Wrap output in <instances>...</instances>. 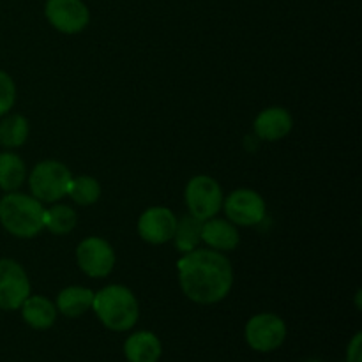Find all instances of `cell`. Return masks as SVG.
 I'll return each instance as SVG.
<instances>
[{"instance_id":"cell-1","label":"cell","mask_w":362,"mask_h":362,"mask_svg":"<svg viewBox=\"0 0 362 362\" xmlns=\"http://www.w3.org/2000/svg\"><path fill=\"white\" fill-rule=\"evenodd\" d=\"M177 269L180 288L197 304H216L232 290V264L216 250L189 251L177 262Z\"/></svg>"},{"instance_id":"cell-2","label":"cell","mask_w":362,"mask_h":362,"mask_svg":"<svg viewBox=\"0 0 362 362\" xmlns=\"http://www.w3.org/2000/svg\"><path fill=\"white\" fill-rule=\"evenodd\" d=\"M92 310L106 329L115 332L133 329L140 317L136 297L122 285H110L99 290L94 296Z\"/></svg>"},{"instance_id":"cell-3","label":"cell","mask_w":362,"mask_h":362,"mask_svg":"<svg viewBox=\"0 0 362 362\" xmlns=\"http://www.w3.org/2000/svg\"><path fill=\"white\" fill-rule=\"evenodd\" d=\"M0 223L14 237L30 239L45 228V207L37 198L11 191L0 200Z\"/></svg>"},{"instance_id":"cell-4","label":"cell","mask_w":362,"mask_h":362,"mask_svg":"<svg viewBox=\"0 0 362 362\" xmlns=\"http://www.w3.org/2000/svg\"><path fill=\"white\" fill-rule=\"evenodd\" d=\"M73 175L66 165L59 161H42L32 170L30 189L39 202H57L66 197Z\"/></svg>"},{"instance_id":"cell-5","label":"cell","mask_w":362,"mask_h":362,"mask_svg":"<svg viewBox=\"0 0 362 362\" xmlns=\"http://www.w3.org/2000/svg\"><path fill=\"white\" fill-rule=\"evenodd\" d=\"M244 338L255 352L269 354L278 350L286 339V325L274 313H260L250 318L244 329Z\"/></svg>"},{"instance_id":"cell-6","label":"cell","mask_w":362,"mask_h":362,"mask_svg":"<svg viewBox=\"0 0 362 362\" xmlns=\"http://www.w3.org/2000/svg\"><path fill=\"white\" fill-rule=\"evenodd\" d=\"M186 202L194 218L211 219L223 205V189L212 177L198 175L187 182Z\"/></svg>"},{"instance_id":"cell-7","label":"cell","mask_w":362,"mask_h":362,"mask_svg":"<svg viewBox=\"0 0 362 362\" xmlns=\"http://www.w3.org/2000/svg\"><path fill=\"white\" fill-rule=\"evenodd\" d=\"M28 296L30 283L23 267L11 258H0V310H20Z\"/></svg>"},{"instance_id":"cell-8","label":"cell","mask_w":362,"mask_h":362,"mask_svg":"<svg viewBox=\"0 0 362 362\" xmlns=\"http://www.w3.org/2000/svg\"><path fill=\"white\" fill-rule=\"evenodd\" d=\"M76 260L81 271L90 278H105L115 265L113 247L101 237H88L81 240L76 250Z\"/></svg>"},{"instance_id":"cell-9","label":"cell","mask_w":362,"mask_h":362,"mask_svg":"<svg viewBox=\"0 0 362 362\" xmlns=\"http://www.w3.org/2000/svg\"><path fill=\"white\" fill-rule=\"evenodd\" d=\"M45 14L49 23L64 34H78L90 20L88 7L81 0H48Z\"/></svg>"},{"instance_id":"cell-10","label":"cell","mask_w":362,"mask_h":362,"mask_svg":"<svg viewBox=\"0 0 362 362\" xmlns=\"http://www.w3.org/2000/svg\"><path fill=\"white\" fill-rule=\"evenodd\" d=\"M225 212L228 219L240 226H253L264 219L265 202L257 191L237 189L226 198Z\"/></svg>"},{"instance_id":"cell-11","label":"cell","mask_w":362,"mask_h":362,"mask_svg":"<svg viewBox=\"0 0 362 362\" xmlns=\"http://www.w3.org/2000/svg\"><path fill=\"white\" fill-rule=\"evenodd\" d=\"M177 218L170 209L151 207L140 216L138 232L144 240L151 244H165L173 239Z\"/></svg>"},{"instance_id":"cell-12","label":"cell","mask_w":362,"mask_h":362,"mask_svg":"<svg viewBox=\"0 0 362 362\" xmlns=\"http://www.w3.org/2000/svg\"><path fill=\"white\" fill-rule=\"evenodd\" d=\"M292 115L285 108L272 106L264 110L255 120V133L258 138L267 141H278L292 131Z\"/></svg>"},{"instance_id":"cell-13","label":"cell","mask_w":362,"mask_h":362,"mask_svg":"<svg viewBox=\"0 0 362 362\" xmlns=\"http://www.w3.org/2000/svg\"><path fill=\"white\" fill-rule=\"evenodd\" d=\"M161 354L163 345L154 332L138 331L124 343V356L129 362H158Z\"/></svg>"},{"instance_id":"cell-14","label":"cell","mask_w":362,"mask_h":362,"mask_svg":"<svg viewBox=\"0 0 362 362\" xmlns=\"http://www.w3.org/2000/svg\"><path fill=\"white\" fill-rule=\"evenodd\" d=\"M202 240L216 251H232L239 246V232L235 225L225 219H207L202 226Z\"/></svg>"},{"instance_id":"cell-15","label":"cell","mask_w":362,"mask_h":362,"mask_svg":"<svg viewBox=\"0 0 362 362\" xmlns=\"http://www.w3.org/2000/svg\"><path fill=\"white\" fill-rule=\"evenodd\" d=\"M21 317L30 325L32 329L45 331L49 329L57 320V308L53 306L52 300L42 296H28L20 306Z\"/></svg>"},{"instance_id":"cell-16","label":"cell","mask_w":362,"mask_h":362,"mask_svg":"<svg viewBox=\"0 0 362 362\" xmlns=\"http://www.w3.org/2000/svg\"><path fill=\"white\" fill-rule=\"evenodd\" d=\"M94 303V292L85 286H67L57 297V310L69 318H78L87 313Z\"/></svg>"},{"instance_id":"cell-17","label":"cell","mask_w":362,"mask_h":362,"mask_svg":"<svg viewBox=\"0 0 362 362\" xmlns=\"http://www.w3.org/2000/svg\"><path fill=\"white\" fill-rule=\"evenodd\" d=\"M202 226H204V221L194 218L193 214L184 216L180 221H177L175 233H173L177 250L182 251L184 255L197 250V246L202 240Z\"/></svg>"},{"instance_id":"cell-18","label":"cell","mask_w":362,"mask_h":362,"mask_svg":"<svg viewBox=\"0 0 362 362\" xmlns=\"http://www.w3.org/2000/svg\"><path fill=\"white\" fill-rule=\"evenodd\" d=\"M25 180V163L13 152L0 154V189L16 191Z\"/></svg>"},{"instance_id":"cell-19","label":"cell","mask_w":362,"mask_h":362,"mask_svg":"<svg viewBox=\"0 0 362 362\" xmlns=\"http://www.w3.org/2000/svg\"><path fill=\"white\" fill-rule=\"evenodd\" d=\"M28 120L23 115H9L0 122V144L7 148L20 147L27 141Z\"/></svg>"},{"instance_id":"cell-20","label":"cell","mask_w":362,"mask_h":362,"mask_svg":"<svg viewBox=\"0 0 362 362\" xmlns=\"http://www.w3.org/2000/svg\"><path fill=\"white\" fill-rule=\"evenodd\" d=\"M76 212L69 205H53L45 209V228L55 235H66L76 226Z\"/></svg>"},{"instance_id":"cell-21","label":"cell","mask_w":362,"mask_h":362,"mask_svg":"<svg viewBox=\"0 0 362 362\" xmlns=\"http://www.w3.org/2000/svg\"><path fill=\"white\" fill-rule=\"evenodd\" d=\"M67 194L76 202L78 205H92L101 197V186L94 177L81 175L71 180Z\"/></svg>"},{"instance_id":"cell-22","label":"cell","mask_w":362,"mask_h":362,"mask_svg":"<svg viewBox=\"0 0 362 362\" xmlns=\"http://www.w3.org/2000/svg\"><path fill=\"white\" fill-rule=\"evenodd\" d=\"M14 99H16V87H14L13 78L0 71V115L13 108Z\"/></svg>"},{"instance_id":"cell-23","label":"cell","mask_w":362,"mask_h":362,"mask_svg":"<svg viewBox=\"0 0 362 362\" xmlns=\"http://www.w3.org/2000/svg\"><path fill=\"white\" fill-rule=\"evenodd\" d=\"M362 334L357 332L352 339H350L349 346H346V361L345 362H362Z\"/></svg>"},{"instance_id":"cell-24","label":"cell","mask_w":362,"mask_h":362,"mask_svg":"<svg viewBox=\"0 0 362 362\" xmlns=\"http://www.w3.org/2000/svg\"><path fill=\"white\" fill-rule=\"evenodd\" d=\"M306 362H324V361H320V359H310V361H306Z\"/></svg>"}]
</instances>
